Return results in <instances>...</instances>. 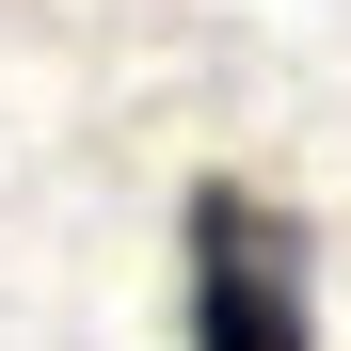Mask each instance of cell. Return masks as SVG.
Masks as SVG:
<instances>
[{"mask_svg": "<svg viewBox=\"0 0 351 351\" xmlns=\"http://www.w3.org/2000/svg\"><path fill=\"white\" fill-rule=\"evenodd\" d=\"M176 256H192V351H319V240H304V208L208 176Z\"/></svg>", "mask_w": 351, "mask_h": 351, "instance_id": "1", "label": "cell"}]
</instances>
